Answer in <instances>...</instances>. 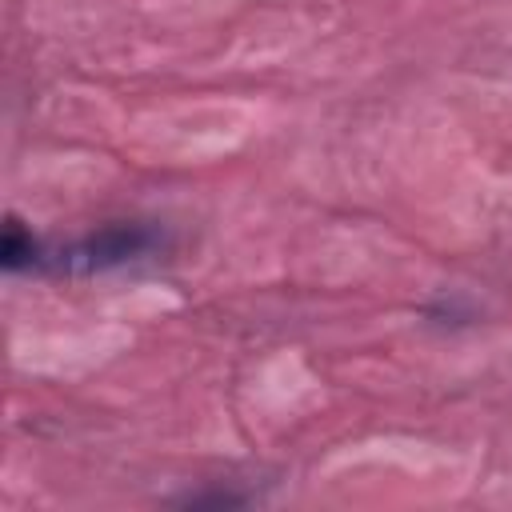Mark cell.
<instances>
[{
    "label": "cell",
    "mask_w": 512,
    "mask_h": 512,
    "mask_svg": "<svg viewBox=\"0 0 512 512\" xmlns=\"http://www.w3.org/2000/svg\"><path fill=\"white\" fill-rule=\"evenodd\" d=\"M156 244H160V236L144 224H108V228L76 240L72 248H64L52 264L64 272H104V268H120V264L148 256Z\"/></svg>",
    "instance_id": "obj_1"
},
{
    "label": "cell",
    "mask_w": 512,
    "mask_h": 512,
    "mask_svg": "<svg viewBox=\"0 0 512 512\" xmlns=\"http://www.w3.org/2000/svg\"><path fill=\"white\" fill-rule=\"evenodd\" d=\"M0 260H4V268L8 272H24V268H32V264H40V244H36V236L12 216L8 224H4V244H0Z\"/></svg>",
    "instance_id": "obj_2"
}]
</instances>
